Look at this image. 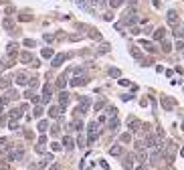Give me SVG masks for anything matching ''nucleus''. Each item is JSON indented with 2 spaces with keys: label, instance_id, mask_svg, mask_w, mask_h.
Instances as JSON below:
<instances>
[{
  "label": "nucleus",
  "instance_id": "nucleus-1",
  "mask_svg": "<svg viewBox=\"0 0 184 170\" xmlns=\"http://www.w3.org/2000/svg\"><path fill=\"white\" fill-rule=\"evenodd\" d=\"M166 18H168V24H170V26H178V24H180V20H178V12H176V10H168Z\"/></svg>",
  "mask_w": 184,
  "mask_h": 170
},
{
  "label": "nucleus",
  "instance_id": "nucleus-2",
  "mask_svg": "<svg viewBox=\"0 0 184 170\" xmlns=\"http://www.w3.org/2000/svg\"><path fill=\"white\" fill-rule=\"evenodd\" d=\"M174 105H176V101H174L172 97H162V107H164L166 111H172Z\"/></svg>",
  "mask_w": 184,
  "mask_h": 170
},
{
  "label": "nucleus",
  "instance_id": "nucleus-3",
  "mask_svg": "<svg viewBox=\"0 0 184 170\" xmlns=\"http://www.w3.org/2000/svg\"><path fill=\"white\" fill-rule=\"evenodd\" d=\"M26 111V105H20V107H14L12 111H10V118L12 120H18V118H22V114Z\"/></svg>",
  "mask_w": 184,
  "mask_h": 170
},
{
  "label": "nucleus",
  "instance_id": "nucleus-4",
  "mask_svg": "<svg viewBox=\"0 0 184 170\" xmlns=\"http://www.w3.org/2000/svg\"><path fill=\"white\" fill-rule=\"evenodd\" d=\"M67 103H69V93H67V91H61V93H59V107L65 109Z\"/></svg>",
  "mask_w": 184,
  "mask_h": 170
},
{
  "label": "nucleus",
  "instance_id": "nucleus-5",
  "mask_svg": "<svg viewBox=\"0 0 184 170\" xmlns=\"http://www.w3.org/2000/svg\"><path fill=\"white\" fill-rule=\"evenodd\" d=\"M95 138H97V122H91L89 124V144L95 142Z\"/></svg>",
  "mask_w": 184,
  "mask_h": 170
},
{
  "label": "nucleus",
  "instance_id": "nucleus-6",
  "mask_svg": "<svg viewBox=\"0 0 184 170\" xmlns=\"http://www.w3.org/2000/svg\"><path fill=\"white\" fill-rule=\"evenodd\" d=\"M18 59H20L22 63H26V65H33V61H35V57H33L31 53H26V51H24V53H20V55H18Z\"/></svg>",
  "mask_w": 184,
  "mask_h": 170
},
{
  "label": "nucleus",
  "instance_id": "nucleus-7",
  "mask_svg": "<svg viewBox=\"0 0 184 170\" xmlns=\"http://www.w3.org/2000/svg\"><path fill=\"white\" fill-rule=\"evenodd\" d=\"M67 57H69V55H65V53L55 55V59H53V67H61V65H63V61H65Z\"/></svg>",
  "mask_w": 184,
  "mask_h": 170
},
{
  "label": "nucleus",
  "instance_id": "nucleus-8",
  "mask_svg": "<svg viewBox=\"0 0 184 170\" xmlns=\"http://www.w3.org/2000/svg\"><path fill=\"white\" fill-rule=\"evenodd\" d=\"M87 81H89L87 77L77 75V77H73V79H71V85H73V87H79V85H87Z\"/></svg>",
  "mask_w": 184,
  "mask_h": 170
},
{
  "label": "nucleus",
  "instance_id": "nucleus-9",
  "mask_svg": "<svg viewBox=\"0 0 184 170\" xmlns=\"http://www.w3.org/2000/svg\"><path fill=\"white\" fill-rule=\"evenodd\" d=\"M61 111H63V107H59V105H51L49 107V116L51 118H61Z\"/></svg>",
  "mask_w": 184,
  "mask_h": 170
},
{
  "label": "nucleus",
  "instance_id": "nucleus-10",
  "mask_svg": "<svg viewBox=\"0 0 184 170\" xmlns=\"http://www.w3.org/2000/svg\"><path fill=\"white\" fill-rule=\"evenodd\" d=\"M128 126L132 128V130H140V128H142V122H140L138 118H128Z\"/></svg>",
  "mask_w": 184,
  "mask_h": 170
},
{
  "label": "nucleus",
  "instance_id": "nucleus-11",
  "mask_svg": "<svg viewBox=\"0 0 184 170\" xmlns=\"http://www.w3.org/2000/svg\"><path fill=\"white\" fill-rule=\"evenodd\" d=\"M14 79H16L18 85H28V75H26V73H18Z\"/></svg>",
  "mask_w": 184,
  "mask_h": 170
},
{
  "label": "nucleus",
  "instance_id": "nucleus-12",
  "mask_svg": "<svg viewBox=\"0 0 184 170\" xmlns=\"http://www.w3.org/2000/svg\"><path fill=\"white\" fill-rule=\"evenodd\" d=\"M164 37H166V29H156V33H154V41H164Z\"/></svg>",
  "mask_w": 184,
  "mask_h": 170
},
{
  "label": "nucleus",
  "instance_id": "nucleus-13",
  "mask_svg": "<svg viewBox=\"0 0 184 170\" xmlns=\"http://www.w3.org/2000/svg\"><path fill=\"white\" fill-rule=\"evenodd\" d=\"M124 168L126 170L134 168V156H126V158H124Z\"/></svg>",
  "mask_w": 184,
  "mask_h": 170
},
{
  "label": "nucleus",
  "instance_id": "nucleus-14",
  "mask_svg": "<svg viewBox=\"0 0 184 170\" xmlns=\"http://www.w3.org/2000/svg\"><path fill=\"white\" fill-rule=\"evenodd\" d=\"M63 144H65V150H73V144H75V142H73L71 136H65V138H63Z\"/></svg>",
  "mask_w": 184,
  "mask_h": 170
},
{
  "label": "nucleus",
  "instance_id": "nucleus-15",
  "mask_svg": "<svg viewBox=\"0 0 184 170\" xmlns=\"http://www.w3.org/2000/svg\"><path fill=\"white\" fill-rule=\"evenodd\" d=\"M109 154H111V156H122V154H124V148H122V146H111V148H109Z\"/></svg>",
  "mask_w": 184,
  "mask_h": 170
},
{
  "label": "nucleus",
  "instance_id": "nucleus-16",
  "mask_svg": "<svg viewBox=\"0 0 184 170\" xmlns=\"http://www.w3.org/2000/svg\"><path fill=\"white\" fill-rule=\"evenodd\" d=\"M65 85H67V77H65V75H61V77L57 79V89H61V91H63V89H65Z\"/></svg>",
  "mask_w": 184,
  "mask_h": 170
},
{
  "label": "nucleus",
  "instance_id": "nucleus-17",
  "mask_svg": "<svg viewBox=\"0 0 184 170\" xmlns=\"http://www.w3.org/2000/svg\"><path fill=\"white\" fill-rule=\"evenodd\" d=\"M0 87H2V89H8V87H10V77H0Z\"/></svg>",
  "mask_w": 184,
  "mask_h": 170
},
{
  "label": "nucleus",
  "instance_id": "nucleus-18",
  "mask_svg": "<svg viewBox=\"0 0 184 170\" xmlns=\"http://www.w3.org/2000/svg\"><path fill=\"white\" fill-rule=\"evenodd\" d=\"M130 53H132V57H136V59L142 57V51H140L138 47H132V49H130Z\"/></svg>",
  "mask_w": 184,
  "mask_h": 170
},
{
  "label": "nucleus",
  "instance_id": "nucleus-19",
  "mask_svg": "<svg viewBox=\"0 0 184 170\" xmlns=\"http://www.w3.org/2000/svg\"><path fill=\"white\" fill-rule=\"evenodd\" d=\"M41 55H43V57H45V59H49V57H53V49H51V47H45V49H43V53H41Z\"/></svg>",
  "mask_w": 184,
  "mask_h": 170
},
{
  "label": "nucleus",
  "instance_id": "nucleus-20",
  "mask_svg": "<svg viewBox=\"0 0 184 170\" xmlns=\"http://www.w3.org/2000/svg\"><path fill=\"white\" fill-rule=\"evenodd\" d=\"M47 128H49V122H47V120L39 122V132H41V134H43V132H47Z\"/></svg>",
  "mask_w": 184,
  "mask_h": 170
},
{
  "label": "nucleus",
  "instance_id": "nucleus-21",
  "mask_svg": "<svg viewBox=\"0 0 184 170\" xmlns=\"http://www.w3.org/2000/svg\"><path fill=\"white\" fill-rule=\"evenodd\" d=\"M146 160H148V152L140 150V154H138V162H146Z\"/></svg>",
  "mask_w": 184,
  "mask_h": 170
},
{
  "label": "nucleus",
  "instance_id": "nucleus-22",
  "mask_svg": "<svg viewBox=\"0 0 184 170\" xmlns=\"http://www.w3.org/2000/svg\"><path fill=\"white\" fill-rule=\"evenodd\" d=\"M71 126H73V130H83V122H81V120H73Z\"/></svg>",
  "mask_w": 184,
  "mask_h": 170
},
{
  "label": "nucleus",
  "instance_id": "nucleus-23",
  "mask_svg": "<svg viewBox=\"0 0 184 170\" xmlns=\"http://www.w3.org/2000/svg\"><path fill=\"white\" fill-rule=\"evenodd\" d=\"M4 29H8V31L12 33V29H14V22H12L10 18H6V20H4Z\"/></svg>",
  "mask_w": 184,
  "mask_h": 170
},
{
  "label": "nucleus",
  "instance_id": "nucleus-24",
  "mask_svg": "<svg viewBox=\"0 0 184 170\" xmlns=\"http://www.w3.org/2000/svg\"><path fill=\"white\" fill-rule=\"evenodd\" d=\"M33 116H35V118H41V116H43V107H41V105H37V107L33 109Z\"/></svg>",
  "mask_w": 184,
  "mask_h": 170
},
{
  "label": "nucleus",
  "instance_id": "nucleus-25",
  "mask_svg": "<svg viewBox=\"0 0 184 170\" xmlns=\"http://www.w3.org/2000/svg\"><path fill=\"white\" fill-rule=\"evenodd\" d=\"M162 51H164V53H170V51H172V45H170V42H162Z\"/></svg>",
  "mask_w": 184,
  "mask_h": 170
},
{
  "label": "nucleus",
  "instance_id": "nucleus-26",
  "mask_svg": "<svg viewBox=\"0 0 184 170\" xmlns=\"http://www.w3.org/2000/svg\"><path fill=\"white\" fill-rule=\"evenodd\" d=\"M119 140H122L124 144H128V142L132 140V134H122V138H119Z\"/></svg>",
  "mask_w": 184,
  "mask_h": 170
},
{
  "label": "nucleus",
  "instance_id": "nucleus-27",
  "mask_svg": "<svg viewBox=\"0 0 184 170\" xmlns=\"http://www.w3.org/2000/svg\"><path fill=\"white\" fill-rule=\"evenodd\" d=\"M77 146H79V148H85V138H83V136L77 138Z\"/></svg>",
  "mask_w": 184,
  "mask_h": 170
},
{
  "label": "nucleus",
  "instance_id": "nucleus-28",
  "mask_svg": "<svg viewBox=\"0 0 184 170\" xmlns=\"http://www.w3.org/2000/svg\"><path fill=\"white\" fill-rule=\"evenodd\" d=\"M109 130H111V132L117 130V120H111V122H109Z\"/></svg>",
  "mask_w": 184,
  "mask_h": 170
},
{
  "label": "nucleus",
  "instance_id": "nucleus-29",
  "mask_svg": "<svg viewBox=\"0 0 184 170\" xmlns=\"http://www.w3.org/2000/svg\"><path fill=\"white\" fill-rule=\"evenodd\" d=\"M107 114H109V116H115V114H117V107H111V105H107Z\"/></svg>",
  "mask_w": 184,
  "mask_h": 170
},
{
  "label": "nucleus",
  "instance_id": "nucleus-30",
  "mask_svg": "<svg viewBox=\"0 0 184 170\" xmlns=\"http://www.w3.org/2000/svg\"><path fill=\"white\" fill-rule=\"evenodd\" d=\"M124 0H109V6H113V8H117L119 4H122Z\"/></svg>",
  "mask_w": 184,
  "mask_h": 170
},
{
  "label": "nucleus",
  "instance_id": "nucleus-31",
  "mask_svg": "<svg viewBox=\"0 0 184 170\" xmlns=\"http://www.w3.org/2000/svg\"><path fill=\"white\" fill-rule=\"evenodd\" d=\"M8 126H10V130H18V122H16V120H10Z\"/></svg>",
  "mask_w": 184,
  "mask_h": 170
},
{
  "label": "nucleus",
  "instance_id": "nucleus-32",
  "mask_svg": "<svg viewBox=\"0 0 184 170\" xmlns=\"http://www.w3.org/2000/svg\"><path fill=\"white\" fill-rule=\"evenodd\" d=\"M37 42L35 41H31V39H24V47H35Z\"/></svg>",
  "mask_w": 184,
  "mask_h": 170
},
{
  "label": "nucleus",
  "instance_id": "nucleus-33",
  "mask_svg": "<svg viewBox=\"0 0 184 170\" xmlns=\"http://www.w3.org/2000/svg\"><path fill=\"white\" fill-rule=\"evenodd\" d=\"M109 75H113V77H119V69H109Z\"/></svg>",
  "mask_w": 184,
  "mask_h": 170
},
{
  "label": "nucleus",
  "instance_id": "nucleus-34",
  "mask_svg": "<svg viewBox=\"0 0 184 170\" xmlns=\"http://www.w3.org/2000/svg\"><path fill=\"white\" fill-rule=\"evenodd\" d=\"M103 105H105V101H97V103H95V109H97V111H99V109H101V107H103Z\"/></svg>",
  "mask_w": 184,
  "mask_h": 170
},
{
  "label": "nucleus",
  "instance_id": "nucleus-35",
  "mask_svg": "<svg viewBox=\"0 0 184 170\" xmlns=\"http://www.w3.org/2000/svg\"><path fill=\"white\" fill-rule=\"evenodd\" d=\"M176 49H180V51H182V49H184V42L178 41V42H176Z\"/></svg>",
  "mask_w": 184,
  "mask_h": 170
},
{
  "label": "nucleus",
  "instance_id": "nucleus-36",
  "mask_svg": "<svg viewBox=\"0 0 184 170\" xmlns=\"http://www.w3.org/2000/svg\"><path fill=\"white\" fill-rule=\"evenodd\" d=\"M49 170H61V166H59V164H53V166H51Z\"/></svg>",
  "mask_w": 184,
  "mask_h": 170
},
{
  "label": "nucleus",
  "instance_id": "nucleus-37",
  "mask_svg": "<svg viewBox=\"0 0 184 170\" xmlns=\"http://www.w3.org/2000/svg\"><path fill=\"white\" fill-rule=\"evenodd\" d=\"M4 144H6V140H4V138H0V148H2Z\"/></svg>",
  "mask_w": 184,
  "mask_h": 170
},
{
  "label": "nucleus",
  "instance_id": "nucleus-38",
  "mask_svg": "<svg viewBox=\"0 0 184 170\" xmlns=\"http://www.w3.org/2000/svg\"><path fill=\"white\" fill-rule=\"evenodd\" d=\"M138 170H152V168H146V166H140Z\"/></svg>",
  "mask_w": 184,
  "mask_h": 170
},
{
  "label": "nucleus",
  "instance_id": "nucleus-39",
  "mask_svg": "<svg viewBox=\"0 0 184 170\" xmlns=\"http://www.w3.org/2000/svg\"><path fill=\"white\" fill-rule=\"evenodd\" d=\"M180 154H182V156H184V148H182V150H180Z\"/></svg>",
  "mask_w": 184,
  "mask_h": 170
},
{
  "label": "nucleus",
  "instance_id": "nucleus-40",
  "mask_svg": "<svg viewBox=\"0 0 184 170\" xmlns=\"http://www.w3.org/2000/svg\"><path fill=\"white\" fill-rule=\"evenodd\" d=\"M0 114H2V103H0Z\"/></svg>",
  "mask_w": 184,
  "mask_h": 170
},
{
  "label": "nucleus",
  "instance_id": "nucleus-41",
  "mask_svg": "<svg viewBox=\"0 0 184 170\" xmlns=\"http://www.w3.org/2000/svg\"><path fill=\"white\" fill-rule=\"evenodd\" d=\"M182 132H184V124H182Z\"/></svg>",
  "mask_w": 184,
  "mask_h": 170
}]
</instances>
